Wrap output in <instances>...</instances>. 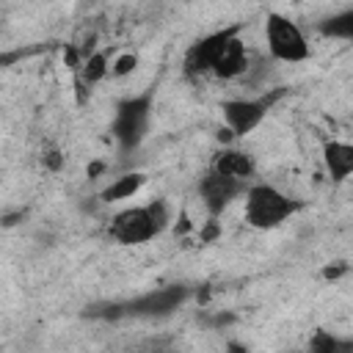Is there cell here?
I'll list each match as a JSON object with an SVG mask.
<instances>
[{
	"label": "cell",
	"mask_w": 353,
	"mask_h": 353,
	"mask_svg": "<svg viewBox=\"0 0 353 353\" xmlns=\"http://www.w3.org/2000/svg\"><path fill=\"white\" fill-rule=\"evenodd\" d=\"M171 226V204L165 199H149L119 210L108 223V237L119 245H143L160 237Z\"/></svg>",
	"instance_id": "obj_1"
},
{
	"label": "cell",
	"mask_w": 353,
	"mask_h": 353,
	"mask_svg": "<svg viewBox=\"0 0 353 353\" xmlns=\"http://www.w3.org/2000/svg\"><path fill=\"white\" fill-rule=\"evenodd\" d=\"M306 204L298 196L284 193L270 182H251L243 196V218L256 232L279 229L281 223L292 221Z\"/></svg>",
	"instance_id": "obj_2"
},
{
	"label": "cell",
	"mask_w": 353,
	"mask_h": 353,
	"mask_svg": "<svg viewBox=\"0 0 353 353\" xmlns=\"http://www.w3.org/2000/svg\"><path fill=\"white\" fill-rule=\"evenodd\" d=\"M152 113H154V88L130 94L116 102L110 119V135L121 154H132L146 141L152 127Z\"/></svg>",
	"instance_id": "obj_3"
},
{
	"label": "cell",
	"mask_w": 353,
	"mask_h": 353,
	"mask_svg": "<svg viewBox=\"0 0 353 353\" xmlns=\"http://www.w3.org/2000/svg\"><path fill=\"white\" fill-rule=\"evenodd\" d=\"M262 33H265V47L270 52L273 61L279 63H303L312 58V44L303 36L301 25L295 19H290L281 11H268L265 22H262Z\"/></svg>",
	"instance_id": "obj_4"
},
{
	"label": "cell",
	"mask_w": 353,
	"mask_h": 353,
	"mask_svg": "<svg viewBox=\"0 0 353 353\" xmlns=\"http://www.w3.org/2000/svg\"><path fill=\"white\" fill-rule=\"evenodd\" d=\"M281 97V91H273V94H265V97H229V99H221L218 102V110H221V119H223V127L232 138H245L251 135L270 113L273 102Z\"/></svg>",
	"instance_id": "obj_5"
},
{
	"label": "cell",
	"mask_w": 353,
	"mask_h": 353,
	"mask_svg": "<svg viewBox=\"0 0 353 353\" xmlns=\"http://www.w3.org/2000/svg\"><path fill=\"white\" fill-rule=\"evenodd\" d=\"M190 301V287L182 281L174 284H163V287H152L130 301H124V317H143V320H163L171 317L174 312H179L185 303Z\"/></svg>",
	"instance_id": "obj_6"
},
{
	"label": "cell",
	"mask_w": 353,
	"mask_h": 353,
	"mask_svg": "<svg viewBox=\"0 0 353 353\" xmlns=\"http://www.w3.org/2000/svg\"><path fill=\"white\" fill-rule=\"evenodd\" d=\"M248 185H251V182L232 179V176H223V174L207 168V171L199 176V182H196V193H199V199H201L207 215H210V218H218V215H223L237 199L245 196Z\"/></svg>",
	"instance_id": "obj_7"
},
{
	"label": "cell",
	"mask_w": 353,
	"mask_h": 353,
	"mask_svg": "<svg viewBox=\"0 0 353 353\" xmlns=\"http://www.w3.org/2000/svg\"><path fill=\"white\" fill-rule=\"evenodd\" d=\"M245 30V22H234V25H226V28H218L201 39H196L188 52H185V74L188 77H204V74H212V66L221 55V50L226 47V41L237 33Z\"/></svg>",
	"instance_id": "obj_8"
},
{
	"label": "cell",
	"mask_w": 353,
	"mask_h": 353,
	"mask_svg": "<svg viewBox=\"0 0 353 353\" xmlns=\"http://www.w3.org/2000/svg\"><path fill=\"white\" fill-rule=\"evenodd\" d=\"M320 157H323L325 176L334 185H342L353 176V141H339V138L323 141Z\"/></svg>",
	"instance_id": "obj_9"
},
{
	"label": "cell",
	"mask_w": 353,
	"mask_h": 353,
	"mask_svg": "<svg viewBox=\"0 0 353 353\" xmlns=\"http://www.w3.org/2000/svg\"><path fill=\"white\" fill-rule=\"evenodd\" d=\"M207 168H212V171H218L223 176H232V179H243V182H251L254 174H256L254 157L245 149H240V146H221L210 157Z\"/></svg>",
	"instance_id": "obj_10"
},
{
	"label": "cell",
	"mask_w": 353,
	"mask_h": 353,
	"mask_svg": "<svg viewBox=\"0 0 353 353\" xmlns=\"http://www.w3.org/2000/svg\"><path fill=\"white\" fill-rule=\"evenodd\" d=\"M245 72H248V50L243 44V33H237L221 50V55H218V61L212 66V77H218V80H237Z\"/></svg>",
	"instance_id": "obj_11"
},
{
	"label": "cell",
	"mask_w": 353,
	"mask_h": 353,
	"mask_svg": "<svg viewBox=\"0 0 353 353\" xmlns=\"http://www.w3.org/2000/svg\"><path fill=\"white\" fill-rule=\"evenodd\" d=\"M146 174L141 171H130V174H121L116 179H110L102 190H99V201L102 204H116V201H124V199H132L141 193V188L146 185Z\"/></svg>",
	"instance_id": "obj_12"
},
{
	"label": "cell",
	"mask_w": 353,
	"mask_h": 353,
	"mask_svg": "<svg viewBox=\"0 0 353 353\" xmlns=\"http://www.w3.org/2000/svg\"><path fill=\"white\" fill-rule=\"evenodd\" d=\"M110 58H108V50H94V52H88L85 58H83V66H80V72H77V77H80V83L83 85H97V83H102L108 74H110Z\"/></svg>",
	"instance_id": "obj_13"
},
{
	"label": "cell",
	"mask_w": 353,
	"mask_h": 353,
	"mask_svg": "<svg viewBox=\"0 0 353 353\" xmlns=\"http://www.w3.org/2000/svg\"><path fill=\"white\" fill-rule=\"evenodd\" d=\"M320 33L325 39H339V41H350L353 44V6L325 17L320 22Z\"/></svg>",
	"instance_id": "obj_14"
},
{
	"label": "cell",
	"mask_w": 353,
	"mask_h": 353,
	"mask_svg": "<svg viewBox=\"0 0 353 353\" xmlns=\"http://www.w3.org/2000/svg\"><path fill=\"white\" fill-rule=\"evenodd\" d=\"M309 353H353V339H345L320 328L309 339Z\"/></svg>",
	"instance_id": "obj_15"
},
{
	"label": "cell",
	"mask_w": 353,
	"mask_h": 353,
	"mask_svg": "<svg viewBox=\"0 0 353 353\" xmlns=\"http://www.w3.org/2000/svg\"><path fill=\"white\" fill-rule=\"evenodd\" d=\"M135 69H138V52H121V55H116L113 63H110V74H113V77H127V74H132Z\"/></svg>",
	"instance_id": "obj_16"
},
{
	"label": "cell",
	"mask_w": 353,
	"mask_h": 353,
	"mask_svg": "<svg viewBox=\"0 0 353 353\" xmlns=\"http://www.w3.org/2000/svg\"><path fill=\"white\" fill-rule=\"evenodd\" d=\"M44 165H50L52 171H58V168H61V152H58V149L47 152V154H44Z\"/></svg>",
	"instance_id": "obj_17"
}]
</instances>
